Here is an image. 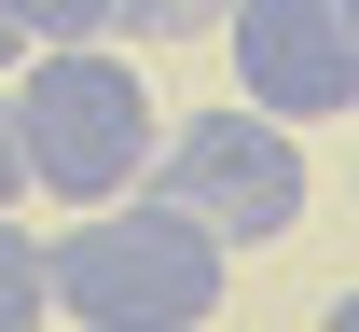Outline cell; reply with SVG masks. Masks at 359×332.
I'll list each match as a JSON object with an SVG mask.
<instances>
[{
    "label": "cell",
    "instance_id": "cell-9",
    "mask_svg": "<svg viewBox=\"0 0 359 332\" xmlns=\"http://www.w3.org/2000/svg\"><path fill=\"white\" fill-rule=\"evenodd\" d=\"M14 55H28V28H14V14H0V69H14Z\"/></svg>",
    "mask_w": 359,
    "mask_h": 332
},
{
    "label": "cell",
    "instance_id": "cell-2",
    "mask_svg": "<svg viewBox=\"0 0 359 332\" xmlns=\"http://www.w3.org/2000/svg\"><path fill=\"white\" fill-rule=\"evenodd\" d=\"M208 305H222V249L194 236L166 194H111V208H83V222L42 249V319H83V332H194Z\"/></svg>",
    "mask_w": 359,
    "mask_h": 332
},
{
    "label": "cell",
    "instance_id": "cell-7",
    "mask_svg": "<svg viewBox=\"0 0 359 332\" xmlns=\"http://www.w3.org/2000/svg\"><path fill=\"white\" fill-rule=\"evenodd\" d=\"M235 0H125V28H222Z\"/></svg>",
    "mask_w": 359,
    "mask_h": 332
},
{
    "label": "cell",
    "instance_id": "cell-6",
    "mask_svg": "<svg viewBox=\"0 0 359 332\" xmlns=\"http://www.w3.org/2000/svg\"><path fill=\"white\" fill-rule=\"evenodd\" d=\"M0 332H42V236L0 208Z\"/></svg>",
    "mask_w": 359,
    "mask_h": 332
},
{
    "label": "cell",
    "instance_id": "cell-4",
    "mask_svg": "<svg viewBox=\"0 0 359 332\" xmlns=\"http://www.w3.org/2000/svg\"><path fill=\"white\" fill-rule=\"evenodd\" d=\"M235 84L263 125H346L359 111V0H235Z\"/></svg>",
    "mask_w": 359,
    "mask_h": 332
},
{
    "label": "cell",
    "instance_id": "cell-8",
    "mask_svg": "<svg viewBox=\"0 0 359 332\" xmlns=\"http://www.w3.org/2000/svg\"><path fill=\"white\" fill-rule=\"evenodd\" d=\"M28 194V166H14V97H0V208Z\"/></svg>",
    "mask_w": 359,
    "mask_h": 332
},
{
    "label": "cell",
    "instance_id": "cell-10",
    "mask_svg": "<svg viewBox=\"0 0 359 332\" xmlns=\"http://www.w3.org/2000/svg\"><path fill=\"white\" fill-rule=\"evenodd\" d=\"M318 332H359V305H346V291H332V319H318Z\"/></svg>",
    "mask_w": 359,
    "mask_h": 332
},
{
    "label": "cell",
    "instance_id": "cell-1",
    "mask_svg": "<svg viewBox=\"0 0 359 332\" xmlns=\"http://www.w3.org/2000/svg\"><path fill=\"white\" fill-rule=\"evenodd\" d=\"M14 166L42 194H69V208H111V194H138V166H152V139H166V111H152V84H138L111 42H42L14 55Z\"/></svg>",
    "mask_w": 359,
    "mask_h": 332
},
{
    "label": "cell",
    "instance_id": "cell-3",
    "mask_svg": "<svg viewBox=\"0 0 359 332\" xmlns=\"http://www.w3.org/2000/svg\"><path fill=\"white\" fill-rule=\"evenodd\" d=\"M138 180L166 194L208 249H263V236L304 222V139L263 125V111H194V125H166Z\"/></svg>",
    "mask_w": 359,
    "mask_h": 332
},
{
    "label": "cell",
    "instance_id": "cell-5",
    "mask_svg": "<svg viewBox=\"0 0 359 332\" xmlns=\"http://www.w3.org/2000/svg\"><path fill=\"white\" fill-rule=\"evenodd\" d=\"M0 14L28 28V55H42V42H111V28H125V0H0Z\"/></svg>",
    "mask_w": 359,
    "mask_h": 332
}]
</instances>
